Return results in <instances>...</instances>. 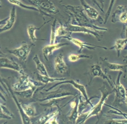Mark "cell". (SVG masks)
Masks as SVG:
<instances>
[{"mask_svg": "<svg viewBox=\"0 0 127 124\" xmlns=\"http://www.w3.org/2000/svg\"><path fill=\"white\" fill-rule=\"evenodd\" d=\"M69 10L71 12V15L72 16V22L71 24L78 26L88 27L94 30L95 31H108L106 28H100L93 24L90 20L88 19L86 14L83 12V9L81 6H63Z\"/></svg>", "mask_w": 127, "mask_h": 124, "instance_id": "6da1fadb", "label": "cell"}, {"mask_svg": "<svg viewBox=\"0 0 127 124\" xmlns=\"http://www.w3.org/2000/svg\"><path fill=\"white\" fill-rule=\"evenodd\" d=\"M37 86L25 72L19 74L18 81L12 85V90L14 92H22L29 90H37Z\"/></svg>", "mask_w": 127, "mask_h": 124, "instance_id": "7a4b0ae2", "label": "cell"}, {"mask_svg": "<svg viewBox=\"0 0 127 124\" xmlns=\"http://www.w3.org/2000/svg\"><path fill=\"white\" fill-rule=\"evenodd\" d=\"M32 45L27 44L24 42L19 47L12 49H6L8 52L10 54L17 57L20 61L23 62H26L31 52Z\"/></svg>", "mask_w": 127, "mask_h": 124, "instance_id": "3957f363", "label": "cell"}, {"mask_svg": "<svg viewBox=\"0 0 127 124\" xmlns=\"http://www.w3.org/2000/svg\"><path fill=\"white\" fill-rule=\"evenodd\" d=\"M99 90H100L101 93H102V96H101L100 100L98 102L97 105L93 106V107L92 108L91 110H89L90 112L88 116V118H87V120L91 117L98 116V114L101 112V110H102L103 105L105 104V102L108 99V96L112 93V91H110L105 87H102L101 88H99Z\"/></svg>", "mask_w": 127, "mask_h": 124, "instance_id": "277c9868", "label": "cell"}, {"mask_svg": "<svg viewBox=\"0 0 127 124\" xmlns=\"http://www.w3.org/2000/svg\"><path fill=\"white\" fill-rule=\"evenodd\" d=\"M40 94L44 95L43 97L41 99H37V101L39 102H44L46 101H51L63 97H67V96H73L74 94L67 91L62 90L60 88L57 90L51 91L49 92H40Z\"/></svg>", "mask_w": 127, "mask_h": 124, "instance_id": "5b68a950", "label": "cell"}, {"mask_svg": "<svg viewBox=\"0 0 127 124\" xmlns=\"http://www.w3.org/2000/svg\"><path fill=\"white\" fill-rule=\"evenodd\" d=\"M70 84L72 85V86H73L74 88L75 89H77V90L79 91V92H81V94L82 95V96H83V98H85V99H86V101L87 102H88L89 104L90 105L92 106V107H93V105L92 103L90 102V99H89L88 97V95L87 94V91L86 90V88H85V87L84 85L78 83V82L75 81V80H65V81H61V82H59V83L56 84L55 85H53V86H52L51 88H50L48 90H46V92H47V91H50L51 90H52V89H53L54 87L58 86V85H61V84Z\"/></svg>", "mask_w": 127, "mask_h": 124, "instance_id": "8992f818", "label": "cell"}, {"mask_svg": "<svg viewBox=\"0 0 127 124\" xmlns=\"http://www.w3.org/2000/svg\"><path fill=\"white\" fill-rule=\"evenodd\" d=\"M29 2L35 5V6L39 9L41 12V10H43L51 14H57L59 12L55 5L51 1L41 0V1H29Z\"/></svg>", "mask_w": 127, "mask_h": 124, "instance_id": "52a82bcc", "label": "cell"}, {"mask_svg": "<svg viewBox=\"0 0 127 124\" xmlns=\"http://www.w3.org/2000/svg\"><path fill=\"white\" fill-rule=\"evenodd\" d=\"M0 68L11 69L18 72L19 74L24 72V70L21 65L14 61L4 56H0Z\"/></svg>", "mask_w": 127, "mask_h": 124, "instance_id": "ba28073f", "label": "cell"}, {"mask_svg": "<svg viewBox=\"0 0 127 124\" xmlns=\"http://www.w3.org/2000/svg\"><path fill=\"white\" fill-rule=\"evenodd\" d=\"M62 38H64V39H67L68 41H70L71 42H72L73 44L78 47L79 48V53H81L82 52V50L84 49H88L89 50H95L96 47H99V48H102L103 49H105V50H107V49H108L105 47L91 45L90 44V43L84 42L78 39H76V38L71 37L70 36H63V37H62Z\"/></svg>", "mask_w": 127, "mask_h": 124, "instance_id": "9c48e42d", "label": "cell"}, {"mask_svg": "<svg viewBox=\"0 0 127 124\" xmlns=\"http://www.w3.org/2000/svg\"><path fill=\"white\" fill-rule=\"evenodd\" d=\"M67 30L70 33H72V32H82L83 34H90L95 36L98 39L99 38V35L95 31H94L93 29L88 28V27H81L78 26V25H72L71 24H68L66 27Z\"/></svg>", "mask_w": 127, "mask_h": 124, "instance_id": "30bf717a", "label": "cell"}, {"mask_svg": "<svg viewBox=\"0 0 127 124\" xmlns=\"http://www.w3.org/2000/svg\"><path fill=\"white\" fill-rule=\"evenodd\" d=\"M7 86H8V92H10V94H12V96L13 99L14 100V102H15L16 106H17L18 110H19V112L20 114V116L21 121H22L23 124H32L30 118L27 116V115L25 114L24 111L23 107H22V104L20 103L19 101V100L17 99V98L16 97V96L13 94V91L12 89L10 88V87H9V85L7 84Z\"/></svg>", "mask_w": 127, "mask_h": 124, "instance_id": "8fae6325", "label": "cell"}, {"mask_svg": "<svg viewBox=\"0 0 127 124\" xmlns=\"http://www.w3.org/2000/svg\"><path fill=\"white\" fill-rule=\"evenodd\" d=\"M121 75V72L118 76L117 80L115 83V85L114 87L115 90L116 91V99L115 101L118 103H120L121 102H125L126 98V90L124 87L121 84L120 82V77Z\"/></svg>", "mask_w": 127, "mask_h": 124, "instance_id": "7c38bea8", "label": "cell"}, {"mask_svg": "<svg viewBox=\"0 0 127 124\" xmlns=\"http://www.w3.org/2000/svg\"><path fill=\"white\" fill-rule=\"evenodd\" d=\"M54 68L58 73L64 74L67 72L68 67L64 60V56L62 53H60L55 58Z\"/></svg>", "mask_w": 127, "mask_h": 124, "instance_id": "4fadbf2b", "label": "cell"}, {"mask_svg": "<svg viewBox=\"0 0 127 124\" xmlns=\"http://www.w3.org/2000/svg\"><path fill=\"white\" fill-rule=\"evenodd\" d=\"M80 2L82 5L83 10L86 12L87 16L89 17L91 19L95 20L98 21L99 22V19L103 21V19L101 17V16L99 15L98 12L95 9H94L91 6H90L85 1H81Z\"/></svg>", "mask_w": 127, "mask_h": 124, "instance_id": "5bb4252c", "label": "cell"}, {"mask_svg": "<svg viewBox=\"0 0 127 124\" xmlns=\"http://www.w3.org/2000/svg\"><path fill=\"white\" fill-rule=\"evenodd\" d=\"M67 45H68V43H55V44H50L45 46L42 49L43 56H44L45 59L47 61H48V57L51 56L55 51Z\"/></svg>", "mask_w": 127, "mask_h": 124, "instance_id": "9a60e30c", "label": "cell"}, {"mask_svg": "<svg viewBox=\"0 0 127 124\" xmlns=\"http://www.w3.org/2000/svg\"><path fill=\"white\" fill-rule=\"evenodd\" d=\"M16 20V7H13L10 11V16L8 17V20L6 23L4 25L0 28V34L2 32L7 31L10 30L15 23Z\"/></svg>", "mask_w": 127, "mask_h": 124, "instance_id": "2e32d148", "label": "cell"}, {"mask_svg": "<svg viewBox=\"0 0 127 124\" xmlns=\"http://www.w3.org/2000/svg\"><path fill=\"white\" fill-rule=\"evenodd\" d=\"M91 74L93 79H94V78L95 77H102L103 79L107 80L110 86L113 87V85H112L109 78L108 76L102 70V69H101L99 65L97 64H94L92 65L91 68Z\"/></svg>", "mask_w": 127, "mask_h": 124, "instance_id": "e0dca14e", "label": "cell"}, {"mask_svg": "<svg viewBox=\"0 0 127 124\" xmlns=\"http://www.w3.org/2000/svg\"><path fill=\"white\" fill-rule=\"evenodd\" d=\"M33 61L35 63L36 69L38 72H39V74H41V75L45 76H50L48 73V72H47V69L45 66L44 63H43L37 54L35 55L33 58Z\"/></svg>", "mask_w": 127, "mask_h": 124, "instance_id": "ac0fdd59", "label": "cell"}, {"mask_svg": "<svg viewBox=\"0 0 127 124\" xmlns=\"http://www.w3.org/2000/svg\"><path fill=\"white\" fill-rule=\"evenodd\" d=\"M37 80L39 82L43 84H47L50 83H54L57 81H63L66 80V78H57V77H51L50 76H45L41 75L40 74H37Z\"/></svg>", "mask_w": 127, "mask_h": 124, "instance_id": "d6986e66", "label": "cell"}, {"mask_svg": "<svg viewBox=\"0 0 127 124\" xmlns=\"http://www.w3.org/2000/svg\"><path fill=\"white\" fill-rule=\"evenodd\" d=\"M47 23H44L43 24L41 25V27H36L35 25H29L28 27H27V34H28V35L29 36V38H30V41L32 42H35L37 41V38H36V36L35 35V32L37 30H39L42 27L46 24Z\"/></svg>", "mask_w": 127, "mask_h": 124, "instance_id": "ffe728a7", "label": "cell"}, {"mask_svg": "<svg viewBox=\"0 0 127 124\" xmlns=\"http://www.w3.org/2000/svg\"><path fill=\"white\" fill-rule=\"evenodd\" d=\"M105 62L106 66L110 70L113 71H122L123 72L126 73L127 69V65H120L118 63H112L108 62L106 60H103Z\"/></svg>", "mask_w": 127, "mask_h": 124, "instance_id": "44dd1931", "label": "cell"}, {"mask_svg": "<svg viewBox=\"0 0 127 124\" xmlns=\"http://www.w3.org/2000/svg\"><path fill=\"white\" fill-rule=\"evenodd\" d=\"M22 107L25 114L30 118L36 116V109L34 106L31 104H27V105L22 104Z\"/></svg>", "mask_w": 127, "mask_h": 124, "instance_id": "7402d4cb", "label": "cell"}, {"mask_svg": "<svg viewBox=\"0 0 127 124\" xmlns=\"http://www.w3.org/2000/svg\"><path fill=\"white\" fill-rule=\"evenodd\" d=\"M8 2L12 3L13 5H17V6L20 7V8L23 9H25L27 10H35V11L41 12L39 9H37L35 6H31V5H27L25 3H23L21 1H8Z\"/></svg>", "mask_w": 127, "mask_h": 124, "instance_id": "603a6c76", "label": "cell"}, {"mask_svg": "<svg viewBox=\"0 0 127 124\" xmlns=\"http://www.w3.org/2000/svg\"><path fill=\"white\" fill-rule=\"evenodd\" d=\"M127 43V38L126 39H120L116 40L114 47L112 49H115L117 52V56H120V52L124 48L125 46Z\"/></svg>", "mask_w": 127, "mask_h": 124, "instance_id": "cb8c5ba5", "label": "cell"}, {"mask_svg": "<svg viewBox=\"0 0 127 124\" xmlns=\"http://www.w3.org/2000/svg\"><path fill=\"white\" fill-rule=\"evenodd\" d=\"M70 33L67 30L66 27L61 24L58 28L56 29V36L57 37H63V36H70Z\"/></svg>", "mask_w": 127, "mask_h": 124, "instance_id": "d4e9b609", "label": "cell"}, {"mask_svg": "<svg viewBox=\"0 0 127 124\" xmlns=\"http://www.w3.org/2000/svg\"><path fill=\"white\" fill-rule=\"evenodd\" d=\"M92 57H90L85 54H71L68 57V61L72 62H76L78 61L81 58H92Z\"/></svg>", "mask_w": 127, "mask_h": 124, "instance_id": "484cf974", "label": "cell"}, {"mask_svg": "<svg viewBox=\"0 0 127 124\" xmlns=\"http://www.w3.org/2000/svg\"><path fill=\"white\" fill-rule=\"evenodd\" d=\"M57 19L54 21L53 23L51 25V32L50 35V44H55L56 41V24H57Z\"/></svg>", "mask_w": 127, "mask_h": 124, "instance_id": "4316f807", "label": "cell"}, {"mask_svg": "<svg viewBox=\"0 0 127 124\" xmlns=\"http://www.w3.org/2000/svg\"><path fill=\"white\" fill-rule=\"evenodd\" d=\"M36 90H29L25 91H22V92H15L16 94H17L18 95L22 96L23 98H31Z\"/></svg>", "mask_w": 127, "mask_h": 124, "instance_id": "83f0119b", "label": "cell"}, {"mask_svg": "<svg viewBox=\"0 0 127 124\" xmlns=\"http://www.w3.org/2000/svg\"><path fill=\"white\" fill-rule=\"evenodd\" d=\"M104 124H127V118L124 120H112L105 123Z\"/></svg>", "mask_w": 127, "mask_h": 124, "instance_id": "f1b7e54d", "label": "cell"}, {"mask_svg": "<svg viewBox=\"0 0 127 124\" xmlns=\"http://www.w3.org/2000/svg\"><path fill=\"white\" fill-rule=\"evenodd\" d=\"M12 118H13L6 114V113L3 112L2 109L0 107V120H11Z\"/></svg>", "mask_w": 127, "mask_h": 124, "instance_id": "f546056e", "label": "cell"}, {"mask_svg": "<svg viewBox=\"0 0 127 124\" xmlns=\"http://www.w3.org/2000/svg\"><path fill=\"white\" fill-rule=\"evenodd\" d=\"M0 107H1V108L2 109L3 112H4L5 113H6V114L9 115V116H11L12 117L14 118L13 114H12V112H10V111L9 110V109H8V108H7V107H6V106H5L4 105H3L2 103H1V102H0Z\"/></svg>", "mask_w": 127, "mask_h": 124, "instance_id": "4dcf8cb0", "label": "cell"}, {"mask_svg": "<svg viewBox=\"0 0 127 124\" xmlns=\"http://www.w3.org/2000/svg\"><path fill=\"white\" fill-rule=\"evenodd\" d=\"M0 84H1V86L3 87V88L4 89V90L6 91V92L8 93V86H7L6 85V80H5L1 76V74H0Z\"/></svg>", "mask_w": 127, "mask_h": 124, "instance_id": "1f68e13d", "label": "cell"}, {"mask_svg": "<svg viewBox=\"0 0 127 124\" xmlns=\"http://www.w3.org/2000/svg\"><path fill=\"white\" fill-rule=\"evenodd\" d=\"M47 124H59V123H58V122L57 121V116L53 117L50 118V119L49 120V121Z\"/></svg>", "mask_w": 127, "mask_h": 124, "instance_id": "d6a6232c", "label": "cell"}, {"mask_svg": "<svg viewBox=\"0 0 127 124\" xmlns=\"http://www.w3.org/2000/svg\"><path fill=\"white\" fill-rule=\"evenodd\" d=\"M8 20V17L5 18L4 19L0 20V27H2L3 25H4L6 23Z\"/></svg>", "mask_w": 127, "mask_h": 124, "instance_id": "836d02e7", "label": "cell"}, {"mask_svg": "<svg viewBox=\"0 0 127 124\" xmlns=\"http://www.w3.org/2000/svg\"><path fill=\"white\" fill-rule=\"evenodd\" d=\"M0 98L1 99H2L3 101H6V98H5V96L3 93L2 92V91L0 90Z\"/></svg>", "mask_w": 127, "mask_h": 124, "instance_id": "e575fe53", "label": "cell"}, {"mask_svg": "<svg viewBox=\"0 0 127 124\" xmlns=\"http://www.w3.org/2000/svg\"><path fill=\"white\" fill-rule=\"evenodd\" d=\"M0 90H1L3 94H5V95H8V93H7L6 92V91H5L4 89L3 88V87L1 86V84H0Z\"/></svg>", "mask_w": 127, "mask_h": 124, "instance_id": "d590c367", "label": "cell"}, {"mask_svg": "<svg viewBox=\"0 0 127 124\" xmlns=\"http://www.w3.org/2000/svg\"><path fill=\"white\" fill-rule=\"evenodd\" d=\"M125 103H126V105H127V89L126 90V100H125Z\"/></svg>", "mask_w": 127, "mask_h": 124, "instance_id": "8d00e7d4", "label": "cell"}, {"mask_svg": "<svg viewBox=\"0 0 127 124\" xmlns=\"http://www.w3.org/2000/svg\"><path fill=\"white\" fill-rule=\"evenodd\" d=\"M7 124V123H6V122H5V123H3V124Z\"/></svg>", "mask_w": 127, "mask_h": 124, "instance_id": "74e56055", "label": "cell"}, {"mask_svg": "<svg viewBox=\"0 0 127 124\" xmlns=\"http://www.w3.org/2000/svg\"><path fill=\"white\" fill-rule=\"evenodd\" d=\"M97 123H98V122H97V123H96V124H97Z\"/></svg>", "mask_w": 127, "mask_h": 124, "instance_id": "f35d334b", "label": "cell"}, {"mask_svg": "<svg viewBox=\"0 0 127 124\" xmlns=\"http://www.w3.org/2000/svg\"><path fill=\"white\" fill-rule=\"evenodd\" d=\"M1 6H0V8H1Z\"/></svg>", "mask_w": 127, "mask_h": 124, "instance_id": "ab89813d", "label": "cell"}]
</instances>
